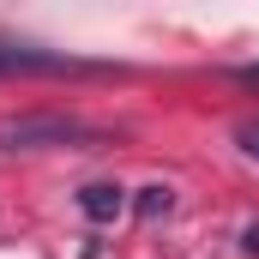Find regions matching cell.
<instances>
[{
	"mask_svg": "<svg viewBox=\"0 0 259 259\" xmlns=\"http://www.w3.org/2000/svg\"><path fill=\"white\" fill-rule=\"evenodd\" d=\"M235 145H241L247 157H259V121H241V127H235Z\"/></svg>",
	"mask_w": 259,
	"mask_h": 259,
	"instance_id": "6",
	"label": "cell"
},
{
	"mask_svg": "<svg viewBox=\"0 0 259 259\" xmlns=\"http://www.w3.org/2000/svg\"><path fill=\"white\" fill-rule=\"evenodd\" d=\"M241 253H259V223H247V229H241Z\"/></svg>",
	"mask_w": 259,
	"mask_h": 259,
	"instance_id": "7",
	"label": "cell"
},
{
	"mask_svg": "<svg viewBox=\"0 0 259 259\" xmlns=\"http://www.w3.org/2000/svg\"><path fill=\"white\" fill-rule=\"evenodd\" d=\"M66 72H109V61H78L66 49L0 42V78H66Z\"/></svg>",
	"mask_w": 259,
	"mask_h": 259,
	"instance_id": "2",
	"label": "cell"
},
{
	"mask_svg": "<svg viewBox=\"0 0 259 259\" xmlns=\"http://www.w3.org/2000/svg\"><path fill=\"white\" fill-rule=\"evenodd\" d=\"M109 133L61 115V109H36V115H12L0 121V151H84V145H103Z\"/></svg>",
	"mask_w": 259,
	"mask_h": 259,
	"instance_id": "1",
	"label": "cell"
},
{
	"mask_svg": "<svg viewBox=\"0 0 259 259\" xmlns=\"http://www.w3.org/2000/svg\"><path fill=\"white\" fill-rule=\"evenodd\" d=\"M235 78H241V84H259V61L253 66H235Z\"/></svg>",
	"mask_w": 259,
	"mask_h": 259,
	"instance_id": "8",
	"label": "cell"
},
{
	"mask_svg": "<svg viewBox=\"0 0 259 259\" xmlns=\"http://www.w3.org/2000/svg\"><path fill=\"white\" fill-rule=\"evenodd\" d=\"M78 211H84L91 223H115L121 211H133V193L121 181H84V187H78Z\"/></svg>",
	"mask_w": 259,
	"mask_h": 259,
	"instance_id": "3",
	"label": "cell"
},
{
	"mask_svg": "<svg viewBox=\"0 0 259 259\" xmlns=\"http://www.w3.org/2000/svg\"><path fill=\"white\" fill-rule=\"evenodd\" d=\"M72 259H109V241H97V235H78Z\"/></svg>",
	"mask_w": 259,
	"mask_h": 259,
	"instance_id": "5",
	"label": "cell"
},
{
	"mask_svg": "<svg viewBox=\"0 0 259 259\" xmlns=\"http://www.w3.org/2000/svg\"><path fill=\"white\" fill-rule=\"evenodd\" d=\"M169 211H175V187H169V181H151V187L133 193V217H139V223H157V217H169Z\"/></svg>",
	"mask_w": 259,
	"mask_h": 259,
	"instance_id": "4",
	"label": "cell"
}]
</instances>
